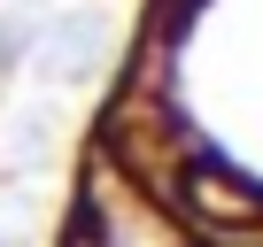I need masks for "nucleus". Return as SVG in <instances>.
<instances>
[{
    "mask_svg": "<svg viewBox=\"0 0 263 247\" xmlns=\"http://www.w3.org/2000/svg\"><path fill=\"white\" fill-rule=\"evenodd\" d=\"M101 47H108V16H101V8L62 16V24L39 39V70H47V85H85V77L101 70Z\"/></svg>",
    "mask_w": 263,
    "mask_h": 247,
    "instance_id": "f257e3e1",
    "label": "nucleus"
},
{
    "mask_svg": "<svg viewBox=\"0 0 263 247\" xmlns=\"http://www.w3.org/2000/svg\"><path fill=\"white\" fill-rule=\"evenodd\" d=\"M24 54H31V24L24 16H0V70H16Z\"/></svg>",
    "mask_w": 263,
    "mask_h": 247,
    "instance_id": "f03ea898",
    "label": "nucleus"
},
{
    "mask_svg": "<svg viewBox=\"0 0 263 247\" xmlns=\"http://www.w3.org/2000/svg\"><path fill=\"white\" fill-rule=\"evenodd\" d=\"M39 139H47V116H24V132H16V155H8V162H16V178L31 170V155H39Z\"/></svg>",
    "mask_w": 263,
    "mask_h": 247,
    "instance_id": "7ed1b4c3",
    "label": "nucleus"
}]
</instances>
